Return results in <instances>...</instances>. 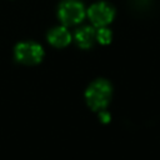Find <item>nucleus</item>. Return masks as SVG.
<instances>
[{
  "label": "nucleus",
  "mask_w": 160,
  "mask_h": 160,
  "mask_svg": "<svg viewBox=\"0 0 160 160\" xmlns=\"http://www.w3.org/2000/svg\"><path fill=\"white\" fill-rule=\"evenodd\" d=\"M112 94V88L108 80L104 79H98L94 82L90 84V86L86 89L85 92V99L88 105L95 110V111H101L104 110Z\"/></svg>",
  "instance_id": "f257e3e1"
},
{
  "label": "nucleus",
  "mask_w": 160,
  "mask_h": 160,
  "mask_svg": "<svg viewBox=\"0 0 160 160\" xmlns=\"http://www.w3.org/2000/svg\"><path fill=\"white\" fill-rule=\"evenodd\" d=\"M59 19L65 25H75L84 20L85 8L79 0H64L58 10Z\"/></svg>",
  "instance_id": "f03ea898"
},
{
  "label": "nucleus",
  "mask_w": 160,
  "mask_h": 160,
  "mask_svg": "<svg viewBox=\"0 0 160 160\" xmlns=\"http://www.w3.org/2000/svg\"><path fill=\"white\" fill-rule=\"evenodd\" d=\"M15 58L19 62L26 65H34L42 60L44 58V49L32 41H24L19 42L14 50Z\"/></svg>",
  "instance_id": "7ed1b4c3"
},
{
  "label": "nucleus",
  "mask_w": 160,
  "mask_h": 160,
  "mask_svg": "<svg viewBox=\"0 0 160 160\" xmlns=\"http://www.w3.org/2000/svg\"><path fill=\"white\" fill-rule=\"evenodd\" d=\"M88 16L92 25L102 28L112 21V19L115 16V10L110 4L105 2V1H100V2L92 4L89 8Z\"/></svg>",
  "instance_id": "20e7f679"
},
{
  "label": "nucleus",
  "mask_w": 160,
  "mask_h": 160,
  "mask_svg": "<svg viewBox=\"0 0 160 160\" xmlns=\"http://www.w3.org/2000/svg\"><path fill=\"white\" fill-rule=\"evenodd\" d=\"M48 40L51 45H54L56 48H64V46L69 45V42L71 41V35L66 28L58 26V28H54L49 32Z\"/></svg>",
  "instance_id": "39448f33"
},
{
  "label": "nucleus",
  "mask_w": 160,
  "mask_h": 160,
  "mask_svg": "<svg viewBox=\"0 0 160 160\" xmlns=\"http://www.w3.org/2000/svg\"><path fill=\"white\" fill-rule=\"evenodd\" d=\"M95 39H96V32H95L94 28H91V26H82V28L78 29L75 32L76 44L82 49L91 48Z\"/></svg>",
  "instance_id": "423d86ee"
},
{
  "label": "nucleus",
  "mask_w": 160,
  "mask_h": 160,
  "mask_svg": "<svg viewBox=\"0 0 160 160\" xmlns=\"http://www.w3.org/2000/svg\"><path fill=\"white\" fill-rule=\"evenodd\" d=\"M112 34H111V31L109 30V29H106V28H101V29H99L98 30V32H96V40L100 42V44H102V45H108L110 41H111V36Z\"/></svg>",
  "instance_id": "0eeeda50"
},
{
  "label": "nucleus",
  "mask_w": 160,
  "mask_h": 160,
  "mask_svg": "<svg viewBox=\"0 0 160 160\" xmlns=\"http://www.w3.org/2000/svg\"><path fill=\"white\" fill-rule=\"evenodd\" d=\"M99 118H100V120L102 121V122H109L110 121V114L109 112H106V111H100V114H99Z\"/></svg>",
  "instance_id": "6e6552de"
}]
</instances>
